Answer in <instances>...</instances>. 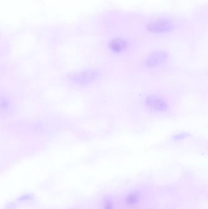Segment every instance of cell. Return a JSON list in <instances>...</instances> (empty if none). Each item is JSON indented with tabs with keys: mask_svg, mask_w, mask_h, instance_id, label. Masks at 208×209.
<instances>
[{
	"mask_svg": "<svg viewBox=\"0 0 208 209\" xmlns=\"http://www.w3.org/2000/svg\"><path fill=\"white\" fill-rule=\"evenodd\" d=\"M98 76V72L95 70H87L75 75L74 81L81 85L90 83Z\"/></svg>",
	"mask_w": 208,
	"mask_h": 209,
	"instance_id": "cell-3",
	"label": "cell"
},
{
	"mask_svg": "<svg viewBox=\"0 0 208 209\" xmlns=\"http://www.w3.org/2000/svg\"><path fill=\"white\" fill-rule=\"evenodd\" d=\"M167 57L164 51H156L150 54L145 60V64L148 67H156L163 63Z\"/></svg>",
	"mask_w": 208,
	"mask_h": 209,
	"instance_id": "cell-4",
	"label": "cell"
},
{
	"mask_svg": "<svg viewBox=\"0 0 208 209\" xmlns=\"http://www.w3.org/2000/svg\"><path fill=\"white\" fill-rule=\"evenodd\" d=\"M110 49L115 53H121L123 51L127 46V43L125 40L121 38H115L109 43Z\"/></svg>",
	"mask_w": 208,
	"mask_h": 209,
	"instance_id": "cell-5",
	"label": "cell"
},
{
	"mask_svg": "<svg viewBox=\"0 0 208 209\" xmlns=\"http://www.w3.org/2000/svg\"><path fill=\"white\" fill-rule=\"evenodd\" d=\"M174 28L173 22L168 19H157L146 24V29L152 33L163 34L170 32Z\"/></svg>",
	"mask_w": 208,
	"mask_h": 209,
	"instance_id": "cell-1",
	"label": "cell"
},
{
	"mask_svg": "<svg viewBox=\"0 0 208 209\" xmlns=\"http://www.w3.org/2000/svg\"><path fill=\"white\" fill-rule=\"evenodd\" d=\"M188 137V135L186 133H180L179 135H176L174 137L175 139H183Z\"/></svg>",
	"mask_w": 208,
	"mask_h": 209,
	"instance_id": "cell-8",
	"label": "cell"
},
{
	"mask_svg": "<svg viewBox=\"0 0 208 209\" xmlns=\"http://www.w3.org/2000/svg\"><path fill=\"white\" fill-rule=\"evenodd\" d=\"M104 209H112V205L108 202L106 204V205L105 206V207H104Z\"/></svg>",
	"mask_w": 208,
	"mask_h": 209,
	"instance_id": "cell-9",
	"label": "cell"
},
{
	"mask_svg": "<svg viewBox=\"0 0 208 209\" xmlns=\"http://www.w3.org/2000/svg\"><path fill=\"white\" fill-rule=\"evenodd\" d=\"M145 103L150 109L155 111L163 112L167 109L166 102L161 97L156 95L148 96L145 100Z\"/></svg>",
	"mask_w": 208,
	"mask_h": 209,
	"instance_id": "cell-2",
	"label": "cell"
},
{
	"mask_svg": "<svg viewBox=\"0 0 208 209\" xmlns=\"http://www.w3.org/2000/svg\"><path fill=\"white\" fill-rule=\"evenodd\" d=\"M138 201V197L137 195L135 194H129L126 199V201L129 204H133L136 203Z\"/></svg>",
	"mask_w": 208,
	"mask_h": 209,
	"instance_id": "cell-6",
	"label": "cell"
},
{
	"mask_svg": "<svg viewBox=\"0 0 208 209\" xmlns=\"http://www.w3.org/2000/svg\"><path fill=\"white\" fill-rule=\"evenodd\" d=\"M33 198H34L33 195L30 194H26L21 196L20 198V200L22 201H31L33 199Z\"/></svg>",
	"mask_w": 208,
	"mask_h": 209,
	"instance_id": "cell-7",
	"label": "cell"
}]
</instances>
